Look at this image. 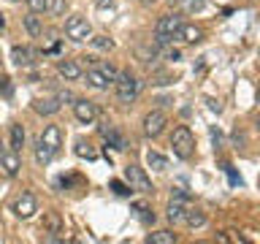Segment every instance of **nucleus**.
I'll use <instances>...</instances> for the list:
<instances>
[{"label": "nucleus", "instance_id": "nucleus-4", "mask_svg": "<svg viewBox=\"0 0 260 244\" xmlns=\"http://www.w3.org/2000/svg\"><path fill=\"white\" fill-rule=\"evenodd\" d=\"M65 36L71 41H76V44H81V41L92 38V27H89V22L84 16H68L65 19Z\"/></svg>", "mask_w": 260, "mask_h": 244}, {"label": "nucleus", "instance_id": "nucleus-42", "mask_svg": "<svg viewBox=\"0 0 260 244\" xmlns=\"http://www.w3.org/2000/svg\"><path fill=\"white\" fill-rule=\"evenodd\" d=\"M255 125H257V130H260V114H257V119H255Z\"/></svg>", "mask_w": 260, "mask_h": 244}, {"label": "nucleus", "instance_id": "nucleus-21", "mask_svg": "<svg viewBox=\"0 0 260 244\" xmlns=\"http://www.w3.org/2000/svg\"><path fill=\"white\" fill-rule=\"evenodd\" d=\"M146 166L149 168H154V171H166L168 168V158H162L160 152H146Z\"/></svg>", "mask_w": 260, "mask_h": 244}, {"label": "nucleus", "instance_id": "nucleus-35", "mask_svg": "<svg viewBox=\"0 0 260 244\" xmlns=\"http://www.w3.org/2000/svg\"><path fill=\"white\" fill-rule=\"evenodd\" d=\"M206 103H209V109H211V111H217V114L222 111V106H219V101H214V98H206Z\"/></svg>", "mask_w": 260, "mask_h": 244}, {"label": "nucleus", "instance_id": "nucleus-22", "mask_svg": "<svg viewBox=\"0 0 260 244\" xmlns=\"http://www.w3.org/2000/svg\"><path fill=\"white\" fill-rule=\"evenodd\" d=\"M52 158H54V152L49 149L44 141H38V146H36V163H38V166H49Z\"/></svg>", "mask_w": 260, "mask_h": 244}, {"label": "nucleus", "instance_id": "nucleus-31", "mask_svg": "<svg viewBox=\"0 0 260 244\" xmlns=\"http://www.w3.org/2000/svg\"><path fill=\"white\" fill-rule=\"evenodd\" d=\"M0 95H3V98L14 95V87H11V79H8V76H0Z\"/></svg>", "mask_w": 260, "mask_h": 244}, {"label": "nucleus", "instance_id": "nucleus-18", "mask_svg": "<svg viewBox=\"0 0 260 244\" xmlns=\"http://www.w3.org/2000/svg\"><path fill=\"white\" fill-rule=\"evenodd\" d=\"M179 36H182L187 44H198V41L203 38V30H201V27H195V24H182Z\"/></svg>", "mask_w": 260, "mask_h": 244}, {"label": "nucleus", "instance_id": "nucleus-34", "mask_svg": "<svg viewBox=\"0 0 260 244\" xmlns=\"http://www.w3.org/2000/svg\"><path fill=\"white\" fill-rule=\"evenodd\" d=\"M49 11H52V14H62L65 11V0H49Z\"/></svg>", "mask_w": 260, "mask_h": 244}, {"label": "nucleus", "instance_id": "nucleus-33", "mask_svg": "<svg viewBox=\"0 0 260 244\" xmlns=\"http://www.w3.org/2000/svg\"><path fill=\"white\" fill-rule=\"evenodd\" d=\"M98 11L109 16V14L114 11V0H98Z\"/></svg>", "mask_w": 260, "mask_h": 244}, {"label": "nucleus", "instance_id": "nucleus-24", "mask_svg": "<svg viewBox=\"0 0 260 244\" xmlns=\"http://www.w3.org/2000/svg\"><path fill=\"white\" fill-rule=\"evenodd\" d=\"M24 146V128L22 125H11V149L19 152Z\"/></svg>", "mask_w": 260, "mask_h": 244}, {"label": "nucleus", "instance_id": "nucleus-8", "mask_svg": "<svg viewBox=\"0 0 260 244\" xmlns=\"http://www.w3.org/2000/svg\"><path fill=\"white\" fill-rule=\"evenodd\" d=\"M73 114H76L79 122H84V125H92V122L98 119V109L92 101H73Z\"/></svg>", "mask_w": 260, "mask_h": 244}, {"label": "nucleus", "instance_id": "nucleus-30", "mask_svg": "<svg viewBox=\"0 0 260 244\" xmlns=\"http://www.w3.org/2000/svg\"><path fill=\"white\" fill-rule=\"evenodd\" d=\"M98 49H114V41L109 36H95V38H89Z\"/></svg>", "mask_w": 260, "mask_h": 244}, {"label": "nucleus", "instance_id": "nucleus-38", "mask_svg": "<svg viewBox=\"0 0 260 244\" xmlns=\"http://www.w3.org/2000/svg\"><path fill=\"white\" fill-rule=\"evenodd\" d=\"M166 57H168V60H179V52H176V49H166Z\"/></svg>", "mask_w": 260, "mask_h": 244}, {"label": "nucleus", "instance_id": "nucleus-41", "mask_svg": "<svg viewBox=\"0 0 260 244\" xmlns=\"http://www.w3.org/2000/svg\"><path fill=\"white\" fill-rule=\"evenodd\" d=\"M0 27H6V19H3V14H0Z\"/></svg>", "mask_w": 260, "mask_h": 244}, {"label": "nucleus", "instance_id": "nucleus-13", "mask_svg": "<svg viewBox=\"0 0 260 244\" xmlns=\"http://www.w3.org/2000/svg\"><path fill=\"white\" fill-rule=\"evenodd\" d=\"M0 168L6 171V176H16V174H19L22 163H19V155H16V149H11V152L3 155V160H0Z\"/></svg>", "mask_w": 260, "mask_h": 244}, {"label": "nucleus", "instance_id": "nucleus-10", "mask_svg": "<svg viewBox=\"0 0 260 244\" xmlns=\"http://www.w3.org/2000/svg\"><path fill=\"white\" fill-rule=\"evenodd\" d=\"M187 201H190V198H171L168 209H166V217L171 220V223H184V217H187Z\"/></svg>", "mask_w": 260, "mask_h": 244}, {"label": "nucleus", "instance_id": "nucleus-44", "mask_svg": "<svg viewBox=\"0 0 260 244\" xmlns=\"http://www.w3.org/2000/svg\"><path fill=\"white\" fill-rule=\"evenodd\" d=\"M168 3H176V0H168Z\"/></svg>", "mask_w": 260, "mask_h": 244}, {"label": "nucleus", "instance_id": "nucleus-16", "mask_svg": "<svg viewBox=\"0 0 260 244\" xmlns=\"http://www.w3.org/2000/svg\"><path fill=\"white\" fill-rule=\"evenodd\" d=\"M87 84H89V87H95V89H106V87L111 84V81L103 76V71H101V68H89V71H87Z\"/></svg>", "mask_w": 260, "mask_h": 244}, {"label": "nucleus", "instance_id": "nucleus-25", "mask_svg": "<svg viewBox=\"0 0 260 244\" xmlns=\"http://www.w3.org/2000/svg\"><path fill=\"white\" fill-rule=\"evenodd\" d=\"M184 223L190 225V228H201L203 223H206V217H203V211H198V209H187Z\"/></svg>", "mask_w": 260, "mask_h": 244}, {"label": "nucleus", "instance_id": "nucleus-36", "mask_svg": "<svg viewBox=\"0 0 260 244\" xmlns=\"http://www.w3.org/2000/svg\"><path fill=\"white\" fill-rule=\"evenodd\" d=\"M225 171H228V176H231V185H241V176H236L231 166H225Z\"/></svg>", "mask_w": 260, "mask_h": 244}, {"label": "nucleus", "instance_id": "nucleus-15", "mask_svg": "<svg viewBox=\"0 0 260 244\" xmlns=\"http://www.w3.org/2000/svg\"><path fill=\"white\" fill-rule=\"evenodd\" d=\"M101 136L106 138V144H111V149H117V152L125 149V138H122L114 128H101Z\"/></svg>", "mask_w": 260, "mask_h": 244}, {"label": "nucleus", "instance_id": "nucleus-27", "mask_svg": "<svg viewBox=\"0 0 260 244\" xmlns=\"http://www.w3.org/2000/svg\"><path fill=\"white\" fill-rule=\"evenodd\" d=\"M133 211L138 215V220H144V223H152L154 215H149V206L146 203H133Z\"/></svg>", "mask_w": 260, "mask_h": 244}, {"label": "nucleus", "instance_id": "nucleus-2", "mask_svg": "<svg viewBox=\"0 0 260 244\" xmlns=\"http://www.w3.org/2000/svg\"><path fill=\"white\" fill-rule=\"evenodd\" d=\"M171 146H174V155L179 160H190L192 158V149H195V138L190 133L187 125H179L174 133H171Z\"/></svg>", "mask_w": 260, "mask_h": 244}, {"label": "nucleus", "instance_id": "nucleus-39", "mask_svg": "<svg viewBox=\"0 0 260 244\" xmlns=\"http://www.w3.org/2000/svg\"><path fill=\"white\" fill-rule=\"evenodd\" d=\"M3 155H6V146H3V141H0V160H3Z\"/></svg>", "mask_w": 260, "mask_h": 244}, {"label": "nucleus", "instance_id": "nucleus-28", "mask_svg": "<svg viewBox=\"0 0 260 244\" xmlns=\"http://www.w3.org/2000/svg\"><path fill=\"white\" fill-rule=\"evenodd\" d=\"M206 8V0H184V11L187 14H198Z\"/></svg>", "mask_w": 260, "mask_h": 244}, {"label": "nucleus", "instance_id": "nucleus-26", "mask_svg": "<svg viewBox=\"0 0 260 244\" xmlns=\"http://www.w3.org/2000/svg\"><path fill=\"white\" fill-rule=\"evenodd\" d=\"M109 187H111V190L117 193V195H122V198H127V195H133V193H136L133 187H130V185H125V182H119V179H111V182H109Z\"/></svg>", "mask_w": 260, "mask_h": 244}, {"label": "nucleus", "instance_id": "nucleus-11", "mask_svg": "<svg viewBox=\"0 0 260 244\" xmlns=\"http://www.w3.org/2000/svg\"><path fill=\"white\" fill-rule=\"evenodd\" d=\"M32 109L38 114H44V117H52V114L60 111V98H36V101H32Z\"/></svg>", "mask_w": 260, "mask_h": 244}, {"label": "nucleus", "instance_id": "nucleus-6", "mask_svg": "<svg viewBox=\"0 0 260 244\" xmlns=\"http://www.w3.org/2000/svg\"><path fill=\"white\" fill-rule=\"evenodd\" d=\"M125 176H127V185L133 187L136 193H152V182H149V176L144 174V168L127 166L125 168Z\"/></svg>", "mask_w": 260, "mask_h": 244}, {"label": "nucleus", "instance_id": "nucleus-29", "mask_svg": "<svg viewBox=\"0 0 260 244\" xmlns=\"http://www.w3.org/2000/svg\"><path fill=\"white\" fill-rule=\"evenodd\" d=\"M27 6H30L32 14H44V11H49V0H27Z\"/></svg>", "mask_w": 260, "mask_h": 244}, {"label": "nucleus", "instance_id": "nucleus-14", "mask_svg": "<svg viewBox=\"0 0 260 244\" xmlns=\"http://www.w3.org/2000/svg\"><path fill=\"white\" fill-rule=\"evenodd\" d=\"M44 231L46 233H62V217H60V211H46V215H44Z\"/></svg>", "mask_w": 260, "mask_h": 244}, {"label": "nucleus", "instance_id": "nucleus-23", "mask_svg": "<svg viewBox=\"0 0 260 244\" xmlns=\"http://www.w3.org/2000/svg\"><path fill=\"white\" fill-rule=\"evenodd\" d=\"M73 152H76L79 158H87V160H95V158H98L95 149H92V146H89V144L84 141V138H79V141H76V146H73Z\"/></svg>", "mask_w": 260, "mask_h": 244}, {"label": "nucleus", "instance_id": "nucleus-9", "mask_svg": "<svg viewBox=\"0 0 260 244\" xmlns=\"http://www.w3.org/2000/svg\"><path fill=\"white\" fill-rule=\"evenodd\" d=\"M38 141H44L49 149L57 155V152H60V146H62V130H60V125H46Z\"/></svg>", "mask_w": 260, "mask_h": 244}, {"label": "nucleus", "instance_id": "nucleus-40", "mask_svg": "<svg viewBox=\"0 0 260 244\" xmlns=\"http://www.w3.org/2000/svg\"><path fill=\"white\" fill-rule=\"evenodd\" d=\"M141 3H144V6H154L157 0H141Z\"/></svg>", "mask_w": 260, "mask_h": 244}, {"label": "nucleus", "instance_id": "nucleus-37", "mask_svg": "<svg viewBox=\"0 0 260 244\" xmlns=\"http://www.w3.org/2000/svg\"><path fill=\"white\" fill-rule=\"evenodd\" d=\"M211 138H214V144H217V146L222 144V136H219V130H217V128H211Z\"/></svg>", "mask_w": 260, "mask_h": 244}, {"label": "nucleus", "instance_id": "nucleus-17", "mask_svg": "<svg viewBox=\"0 0 260 244\" xmlns=\"http://www.w3.org/2000/svg\"><path fill=\"white\" fill-rule=\"evenodd\" d=\"M11 63L19 65V68H27V65L32 63V60H30V49H27V46H14V49H11Z\"/></svg>", "mask_w": 260, "mask_h": 244}, {"label": "nucleus", "instance_id": "nucleus-20", "mask_svg": "<svg viewBox=\"0 0 260 244\" xmlns=\"http://www.w3.org/2000/svg\"><path fill=\"white\" fill-rule=\"evenodd\" d=\"M146 241L149 244H176V233H171V231H154L146 236Z\"/></svg>", "mask_w": 260, "mask_h": 244}, {"label": "nucleus", "instance_id": "nucleus-43", "mask_svg": "<svg viewBox=\"0 0 260 244\" xmlns=\"http://www.w3.org/2000/svg\"><path fill=\"white\" fill-rule=\"evenodd\" d=\"M257 103H260V93H257Z\"/></svg>", "mask_w": 260, "mask_h": 244}, {"label": "nucleus", "instance_id": "nucleus-1", "mask_svg": "<svg viewBox=\"0 0 260 244\" xmlns=\"http://www.w3.org/2000/svg\"><path fill=\"white\" fill-rule=\"evenodd\" d=\"M179 30H182V16H176V14H166V16H160L157 24H154V46H168L171 41H174V36H179Z\"/></svg>", "mask_w": 260, "mask_h": 244}, {"label": "nucleus", "instance_id": "nucleus-7", "mask_svg": "<svg viewBox=\"0 0 260 244\" xmlns=\"http://www.w3.org/2000/svg\"><path fill=\"white\" fill-rule=\"evenodd\" d=\"M36 211H38V203H36V195H32V193H22L19 198H16L14 215L19 217V220H30Z\"/></svg>", "mask_w": 260, "mask_h": 244}, {"label": "nucleus", "instance_id": "nucleus-5", "mask_svg": "<svg viewBox=\"0 0 260 244\" xmlns=\"http://www.w3.org/2000/svg\"><path fill=\"white\" fill-rule=\"evenodd\" d=\"M166 125H168V117H166V111H160V109H154L144 117V133L149 138H157L162 130H166Z\"/></svg>", "mask_w": 260, "mask_h": 244}, {"label": "nucleus", "instance_id": "nucleus-19", "mask_svg": "<svg viewBox=\"0 0 260 244\" xmlns=\"http://www.w3.org/2000/svg\"><path fill=\"white\" fill-rule=\"evenodd\" d=\"M24 27H27V33H30L32 38L44 36V24H41L38 14H32V11H30V16H24Z\"/></svg>", "mask_w": 260, "mask_h": 244}, {"label": "nucleus", "instance_id": "nucleus-32", "mask_svg": "<svg viewBox=\"0 0 260 244\" xmlns=\"http://www.w3.org/2000/svg\"><path fill=\"white\" fill-rule=\"evenodd\" d=\"M101 71H103V76L109 79V81H117V76H119V73L114 71V65H109V63H103V65H101Z\"/></svg>", "mask_w": 260, "mask_h": 244}, {"label": "nucleus", "instance_id": "nucleus-3", "mask_svg": "<svg viewBox=\"0 0 260 244\" xmlns=\"http://www.w3.org/2000/svg\"><path fill=\"white\" fill-rule=\"evenodd\" d=\"M114 87H117V101L119 103H133L138 98V87H141V81H138L130 71H122L117 81H114Z\"/></svg>", "mask_w": 260, "mask_h": 244}, {"label": "nucleus", "instance_id": "nucleus-12", "mask_svg": "<svg viewBox=\"0 0 260 244\" xmlns=\"http://www.w3.org/2000/svg\"><path fill=\"white\" fill-rule=\"evenodd\" d=\"M57 73H60L62 79H68V81H76L81 76V68H79L76 60H60L57 63Z\"/></svg>", "mask_w": 260, "mask_h": 244}]
</instances>
